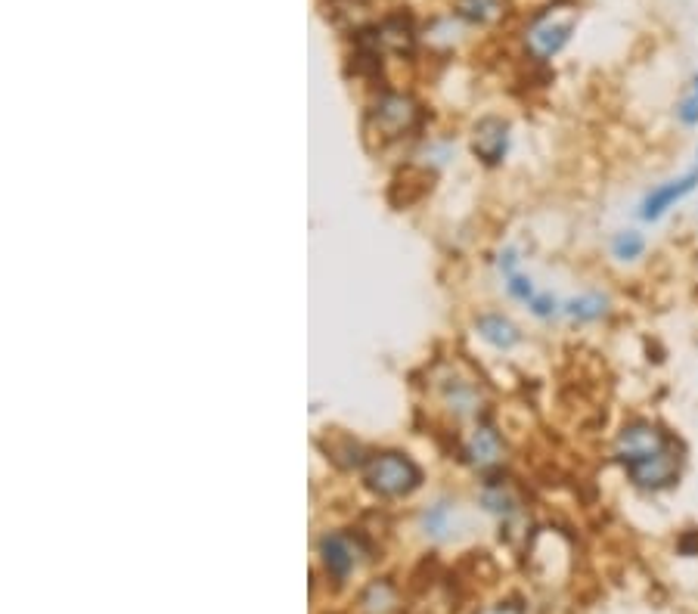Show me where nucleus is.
Returning <instances> with one entry per match:
<instances>
[{
  "label": "nucleus",
  "instance_id": "f257e3e1",
  "mask_svg": "<svg viewBox=\"0 0 698 614\" xmlns=\"http://www.w3.org/2000/svg\"><path fill=\"white\" fill-rule=\"evenodd\" d=\"M574 25H578V10L571 4H556L546 13H540L528 28H525V47L534 59L546 63V59L559 56L571 35H574Z\"/></svg>",
  "mask_w": 698,
  "mask_h": 614
},
{
  "label": "nucleus",
  "instance_id": "f03ea898",
  "mask_svg": "<svg viewBox=\"0 0 698 614\" xmlns=\"http://www.w3.org/2000/svg\"><path fill=\"white\" fill-rule=\"evenodd\" d=\"M677 441L664 432V428L652 419H630L627 425H621V432L615 435L612 444V456L627 469L633 463H643V459L674 447Z\"/></svg>",
  "mask_w": 698,
  "mask_h": 614
},
{
  "label": "nucleus",
  "instance_id": "7ed1b4c3",
  "mask_svg": "<svg viewBox=\"0 0 698 614\" xmlns=\"http://www.w3.org/2000/svg\"><path fill=\"white\" fill-rule=\"evenodd\" d=\"M419 478V469L404 453H379L363 469V481L379 497H404L419 487Z\"/></svg>",
  "mask_w": 698,
  "mask_h": 614
},
{
  "label": "nucleus",
  "instance_id": "20e7f679",
  "mask_svg": "<svg viewBox=\"0 0 698 614\" xmlns=\"http://www.w3.org/2000/svg\"><path fill=\"white\" fill-rule=\"evenodd\" d=\"M630 484L646 490V494H661V490H671L677 481H680V472H683V453L680 447H667L649 459H643V463H633L624 469Z\"/></svg>",
  "mask_w": 698,
  "mask_h": 614
},
{
  "label": "nucleus",
  "instance_id": "39448f33",
  "mask_svg": "<svg viewBox=\"0 0 698 614\" xmlns=\"http://www.w3.org/2000/svg\"><path fill=\"white\" fill-rule=\"evenodd\" d=\"M695 190H698V165L689 168L686 174L674 177V180L658 183L655 190H649V193L643 196V202H640V218H643L646 224L661 221L667 211L677 208V205H680L686 196H692Z\"/></svg>",
  "mask_w": 698,
  "mask_h": 614
},
{
  "label": "nucleus",
  "instance_id": "423d86ee",
  "mask_svg": "<svg viewBox=\"0 0 698 614\" xmlns=\"http://www.w3.org/2000/svg\"><path fill=\"white\" fill-rule=\"evenodd\" d=\"M441 404L457 419H475L488 407V391L469 376H447L438 382Z\"/></svg>",
  "mask_w": 698,
  "mask_h": 614
},
{
  "label": "nucleus",
  "instance_id": "0eeeda50",
  "mask_svg": "<svg viewBox=\"0 0 698 614\" xmlns=\"http://www.w3.org/2000/svg\"><path fill=\"white\" fill-rule=\"evenodd\" d=\"M419 121V106L407 94H385L373 109V125L382 137H401Z\"/></svg>",
  "mask_w": 698,
  "mask_h": 614
},
{
  "label": "nucleus",
  "instance_id": "6e6552de",
  "mask_svg": "<svg viewBox=\"0 0 698 614\" xmlns=\"http://www.w3.org/2000/svg\"><path fill=\"white\" fill-rule=\"evenodd\" d=\"M320 562H323L326 574H332L336 580H345L360 562V543L351 534H342V531L326 534L320 540Z\"/></svg>",
  "mask_w": 698,
  "mask_h": 614
},
{
  "label": "nucleus",
  "instance_id": "1a4fd4ad",
  "mask_svg": "<svg viewBox=\"0 0 698 614\" xmlns=\"http://www.w3.org/2000/svg\"><path fill=\"white\" fill-rule=\"evenodd\" d=\"M463 453H466V463L478 472H491L503 463L506 456V447L500 441V435L494 432L491 425H475L466 444H463Z\"/></svg>",
  "mask_w": 698,
  "mask_h": 614
},
{
  "label": "nucleus",
  "instance_id": "9d476101",
  "mask_svg": "<svg viewBox=\"0 0 698 614\" xmlns=\"http://www.w3.org/2000/svg\"><path fill=\"white\" fill-rule=\"evenodd\" d=\"M472 146H475V156L481 162L500 165L503 156H506V149H509V125L503 118H481L475 125Z\"/></svg>",
  "mask_w": 698,
  "mask_h": 614
},
{
  "label": "nucleus",
  "instance_id": "9b49d317",
  "mask_svg": "<svg viewBox=\"0 0 698 614\" xmlns=\"http://www.w3.org/2000/svg\"><path fill=\"white\" fill-rule=\"evenodd\" d=\"M475 329H478L481 339L488 342V345H494L497 351H509V348H515V345L522 342L519 326H515L512 320H506L503 314H484V317H478Z\"/></svg>",
  "mask_w": 698,
  "mask_h": 614
},
{
  "label": "nucleus",
  "instance_id": "f8f14e48",
  "mask_svg": "<svg viewBox=\"0 0 698 614\" xmlns=\"http://www.w3.org/2000/svg\"><path fill=\"white\" fill-rule=\"evenodd\" d=\"M609 307H612L609 295H602V292H581V295L562 301V314L571 323H599L605 314H609Z\"/></svg>",
  "mask_w": 698,
  "mask_h": 614
},
{
  "label": "nucleus",
  "instance_id": "ddd939ff",
  "mask_svg": "<svg viewBox=\"0 0 698 614\" xmlns=\"http://www.w3.org/2000/svg\"><path fill=\"white\" fill-rule=\"evenodd\" d=\"M646 255V236L640 230H618L612 236V258L630 264Z\"/></svg>",
  "mask_w": 698,
  "mask_h": 614
},
{
  "label": "nucleus",
  "instance_id": "4468645a",
  "mask_svg": "<svg viewBox=\"0 0 698 614\" xmlns=\"http://www.w3.org/2000/svg\"><path fill=\"white\" fill-rule=\"evenodd\" d=\"M457 13L466 22L488 25V22H494L503 13V4H500V0H457Z\"/></svg>",
  "mask_w": 698,
  "mask_h": 614
},
{
  "label": "nucleus",
  "instance_id": "2eb2a0df",
  "mask_svg": "<svg viewBox=\"0 0 698 614\" xmlns=\"http://www.w3.org/2000/svg\"><path fill=\"white\" fill-rule=\"evenodd\" d=\"M674 115L683 128H698V72L689 78V84L683 87V94L674 106Z\"/></svg>",
  "mask_w": 698,
  "mask_h": 614
},
{
  "label": "nucleus",
  "instance_id": "dca6fc26",
  "mask_svg": "<svg viewBox=\"0 0 698 614\" xmlns=\"http://www.w3.org/2000/svg\"><path fill=\"white\" fill-rule=\"evenodd\" d=\"M453 506L450 503H438V506H432L426 515H422V525H426V534H432V537H447V531L453 528Z\"/></svg>",
  "mask_w": 698,
  "mask_h": 614
},
{
  "label": "nucleus",
  "instance_id": "f3484780",
  "mask_svg": "<svg viewBox=\"0 0 698 614\" xmlns=\"http://www.w3.org/2000/svg\"><path fill=\"white\" fill-rule=\"evenodd\" d=\"M528 307H531V314L540 317V320H553L562 311V304H559V298L553 292H537Z\"/></svg>",
  "mask_w": 698,
  "mask_h": 614
},
{
  "label": "nucleus",
  "instance_id": "a211bd4d",
  "mask_svg": "<svg viewBox=\"0 0 698 614\" xmlns=\"http://www.w3.org/2000/svg\"><path fill=\"white\" fill-rule=\"evenodd\" d=\"M481 614H525V611H522V605L503 602V605H494V608H484Z\"/></svg>",
  "mask_w": 698,
  "mask_h": 614
},
{
  "label": "nucleus",
  "instance_id": "6ab92c4d",
  "mask_svg": "<svg viewBox=\"0 0 698 614\" xmlns=\"http://www.w3.org/2000/svg\"><path fill=\"white\" fill-rule=\"evenodd\" d=\"M695 159H698V149H695Z\"/></svg>",
  "mask_w": 698,
  "mask_h": 614
}]
</instances>
